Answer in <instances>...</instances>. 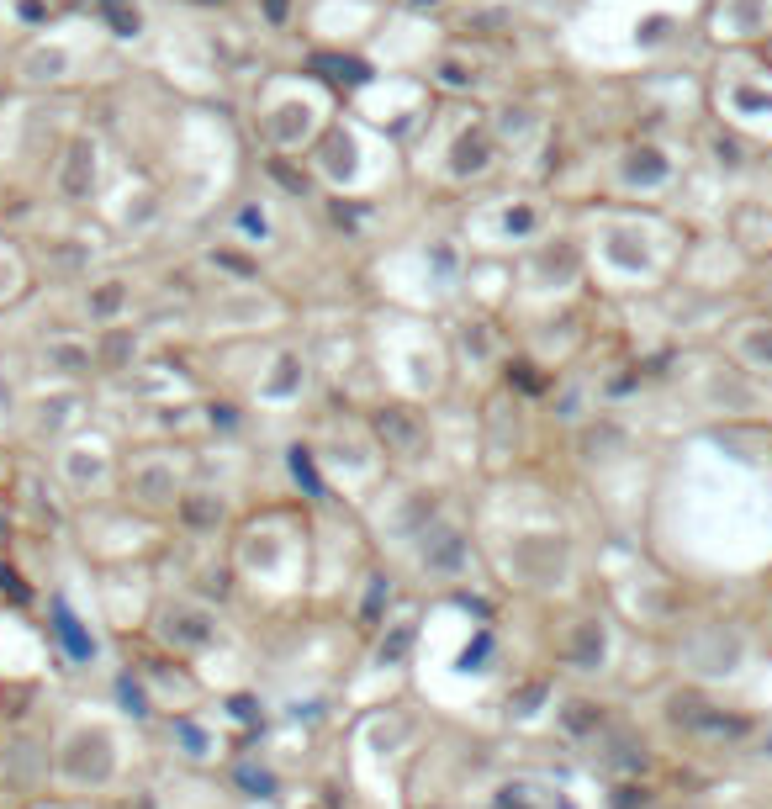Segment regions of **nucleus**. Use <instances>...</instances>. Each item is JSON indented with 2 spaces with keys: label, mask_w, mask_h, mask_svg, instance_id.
Returning a JSON list of instances; mask_svg holds the SVG:
<instances>
[{
  "label": "nucleus",
  "mask_w": 772,
  "mask_h": 809,
  "mask_svg": "<svg viewBox=\"0 0 772 809\" xmlns=\"http://www.w3.org/2000/svg\"><path fill=\"white\" fill-rule=\"evenodd\" d=\"M376 291L381 307H402V312H424V318H439V312L466 302V275H471V254L461 244V233H413L397 238L392 249L376 254Z\"/></svg>",
  "instance_id": "obj_7"
},
{
  "label": "nucleus",
  "mask_w": 772,
  "mask_h": 809,
  "mask_svg": "<svg viewBox=\"0 0 772 809\" xmlns=\"http://www.w3.org/2000/svg\"><path fill=\"white\" fill-rule=\"evenodd\" d=\"M704 112L741 143H772V59L767 53H714L704 75Z\"/></svg>",
  "instance_id": "obj_12"
},
{
  "label": "nucleus",
  "mask_w": 772,
  "mask_h": 809,
  "mask_svg": "<svg viewBox=\"0 0 772 809\" xmlns=\"http://www.w3.org/2000/svg\"><path fill=\"white\" fill-rule=\"evenodd\" d=\"M392 0H302L297 16V38L312 43L318 53H334V59H360L365 43L381 32Z\"/></svg>",
  "instance_id": "obj_21"
},
{
  "label": "nucleus",
  "mask_w": 772,
  "mask_h": 809,
  "mask_svg": "<svg viewBox=\"0 0 772 809\" xmlns=\"http://www.w3.org/2000/svg\"><path fill=\"white\" fill-rule=\"evenodd\" d=\"M228 238L249 254H270L281 244V207H275L270 191H254V196H233L228 207Z\"/></svg>",
  "instance_id": "obj_30"
},
{
  "label": "nucleus",
  "mask_w": 772,
  "mask_h": 809,
  "mask_svg": "<svg viewBox=\"0 0 772 809\" xmlns=\"http://www.w3.org/2000/svg\"><path fill=\"white\" fill-rule=\"evenodd\" d=\"M286 318H291L286 297H275L260 281H228V286H217V297L207 302V334H223L233 344L275 339L286 328Z\"/></svg>",
  "instance_id": "obj_24"
},
{
  "label": "nucleus",
  "mask_w": 772,
  "mask_h": 809,
  "mask_svg": "<svg viewBox=\"0 0 772 809\" xmlns=\"http://www.w3.org/2000/svg\"><path fill=\"white\" fill-rule=\"evenodd\" d=\"M556 656H561V667L566 672H577V677H603L614 667V656H619V630H614V619L603 614V609H582L561 624V635H556Z\"/></svg>",
  "instance_id": "obj_28"
},
{
  "label": "nucleus",
  "mask_w": 772,
  "mask_h": 809,
  "mask_svg": "<svg viewBox=\"0 0 772 809\" xmlns=\"http://www.w3.org/2000/svg\"><path fill=\"white\" fill-rule=\"evenodd\" d=\"M154 635L164 640V651H175L180 661H201L212 646H223V614L196 593H175L154 603Z\"/></svg>",
  "instance_id": "obj_26"
},
{
  "label": "nucleus",
  "mask_w": 772,
  "mask_h": 809,
  "mask_svg": "<svg viewBox=\"0 0 772 809\" xmlns=\"http://www.w3.org/2000/svg\"><path fill=\"white\" fill-rule=\"evenodd\" d=\"M112 59H122V53L106 43V32L90 22L80 6H69L53 27L11 43L6 75L22 85L27 96H64V90L90 85Z\"/></svg>",
  "instance_id": "obj_9"
},
{
  "label": "nucleus",
  "mask_w": 772,
  "mask_h": 809,
  "mask_svg": "<svg viewBox=\"0 0 772 809\" xmlns=\"http://www.w3.org/2000/svg\"><path fill=\"white\" fill-rule=\"evenodd\" d=\"M112 186V149L96 127H75L48 159V191L59 207H101Z\"/></svg>",
  "instance_id": "obj_23"
},
{
  "label": "nucleus",
  "mask_w": 772,
  "mask_h": 809,
  "mask_svg": "<svg viewBox=\"0 0 772 809\" xmlns=\"http://www.w3.org/2000/svg\"><path fill=\"white\" fill-rule=\"evenodd\" d=\"M508 270H513V286H508V307L513 312H535V318H545V312H566L587 291V265H582L572 217H566L561 233H550L545 244L519 254Z\"/></svg>",
  "instance_id": "obj_15"
},
{
  "label": "nucleus",
  "mask_w": 772,
  "mask_h": 809,
  "mask_svg": "<svg viewBox=\"0 0 772 809\" xmlns=\"http://www.w3.org/2000/svg\"><path fill=\"white\" fill-rule=\"evenodd\" d=\"M339 112H344L339 80L318 75V69H270V75L254 80L249 96V138L270 159L302 164Z\"/></svg>",
  "instance_id": "obj_6"
},
{
  "label": "nucleus",
  "mask_w": 772,
  "mask_h": 809,
  "mask_svg": "<svg viewBox=\"0 0 772 809\" xmlns=\"http://www.w3.org/2000/svg\"><path fill=\"white\" fill-rule=\"evenodd\" d=\"M693 154L672 133H624L603 143L593 159V201H619V207H667L688 186Z\"/></svg>",
  "instance_id": "obj_10"
},
{
  "label": "nucleus",
  "mask_w": 772,
  "mask_h": 809,
  "mask_svg": "<svg viewBox=\"0 0 772 809\" xmlns=\"http://www.w3.org/2000/svg\"><path fill=\"white\" fill-rule=\"evenodd\" d=\"M487 561L508 577V587L556 593V587L572 582V572H577V540H572V529H561L556 519L513 524L503 535H487Z\"/></svg>",
  "instance_id": "obj_16"
},
{
  "label": "nucleus",
  "mask_w": 772,
  "mask_h": 809,
  "mask_svg": "<svg viewBox=\"0 0 772 809\" xmlns=\"http://www.w3.org/2000/svg\"><path fill=\"white\" fill-rule=\"evenodd\" d=\"M434 106H439V96L424 85V75H376V69H360V75L344 85V112L381 127L402 149H408V138L429 122Z\"/></svg>",
  "instance_id": "obj_17"
},
{
  "label": "nucleus",
  "mask_w": 772,
  "mask_h": 809,
  "mask_svg": "<svg viewBox=\"0 0 772 809\" xmlns=\"http://www.w3.org/2000/svg\"><path fill=\"white\" fill-rule=\"evenodd\" d=\"M32 291V260L27 249H16V238L0 233V307H16Z\"/></svg>",
  "instance_id": "obj_34"
},
{
  "label": "nucleus",
  "mask_w": 772,
  "mask_h": 809,
  "mask_svg": "<svg viewBox=\"0 0 772 809\" xmlns=\"http://www.w3.org/2000/svg\"><path fill=\"white\" fill-rule=\"evenodd\" d=\"M572 233L587 265V286L603 297H656L688 265V228L667 207H619L582 201Z\"/></svg>",
  "instance_id": "obj_1"
},
{
  "label": "nucleus",
  "mask_w": 772,
  "mask_h": 809,
  "mask_svg": "<svg viewBox=\"0 0 772 809\" xmlns=\"http://www.w3.org/2000/svg\"><path fill=\"white\" fill-rule=\"evenodd\" d=\"M698 635L709 640V651H688V667H693V672H704V677L741 672V661H746V635L735 630V624H704Z\"/></svg>",
  "instance_id": "obj_31"
},
{
  "label": "nucleus",
  "mask_w": 772,
  "mask_h": 809,
  "mask_svg": "<svg viewBox=\"0 0 772 809\" xmlns=\"http://www.w3.org/2000/svg\"><path fill=\"white\" fill-rule=\"evenodd\" d=\"M561 228H566L561 201L540 186H529V180L471 196L466 212L455 217V233H461L466 254L471 260H492V265H513L519 254H529Z\"/></svg>",
  "instance_id": "obj_8"
},
{
  "label": "nucleus",
  "mask_w": 772,
  "mask_h": 809,
  "mask_svg": "<svg viewBox=\"0 0 772 809\" xmlns=\"http://www.w3.org/2000/svg\"><path fill=\"white\" fill-rule=\"evenodd\" d=\"M720 349L746 376H772V312H735L720 334Z\"/></svg>",
  "instance_id": "obj_29"
},
{
  "label": "nucleus",
  "mask_w": 772,
  "mask_h": 809,
  "mask_svg": "<svg viewBox=\"0 0 772 809\" xmlns=\"http://www.w3.org/2000/svg\"><path fill=\"white\" fill-rule=\"evenodd\" d=\"M191 476H196V461L186 445H143L122 461L117 498L159 524V519H175V508L186 503V492L196 487Z\"/></svg>",
  "instance_id": "obj_18"
},
{
  "label": "nucleus",
  "mask_w": 772,
  "mask_h": 809,
  "mask_svg": "<svg viewBox=\"0 0 772 809\" xmlns=\"http://www.w3.org/2000/svg\"><path fill=\"white\" fill-rule=\"evenodd\" d=\"M371 434H376V445L386 455V471H397V476H418V471L434 461V450H439L434 413L418 408V402H397V397H381L376 402Z\"/></svg>",
  "instance_id": "obj_25"
},
{
  "label": "nucleus",
  "mask_w": 772,
  "mask_h": 809,
  "mask_svg": "<svg viewBox=\"0 0 772 809\" xmlns=\"http://www.w3.org/2000/svg\"><path fill=\"white\" fill-rule=\"evenodd\" d=\"M508 170L487 101H439L408 138V180L439 196H482Z\"/></svg>",
  "instance_id": "obj_3"
},
{
  "label": "nucleus",
  "mask_w": 772,
  "mask_h": 809,
  "mask_svg": "<svg viewBox=\"0 0 772 809\" xmlns=\"http://www.w3.org/2000/svg\"><path fill=\"white\" fill-rule=\"evenodd\" d=\"M244 349L254 355V371L238 376V392H244L249 408L260 413H297L312 397V360L307 349L275 344V339H244Z\"/></svg>",
  "instance_id": "obj_19"
},
{
  "label": "nucleus",
  "mask_w": 772,
  "mask_h": 809,
  "mask_svg": "<svg viewBox=\"0 0 772 809\" xmlns=\"http://www.w3.org/2000/svg\"><path fill=\"white\" fill-rule=\"evenodd\" d=\"M48 471H53V487L69 492V503H101L106 492H117V482H122V455L112 445V434L75 429L53 445Z\"/></svg>",
  "instance_id": "obj_20"
},
{
  "label": "nucleus",
  "mask_w": 772,
  "mask_h": 809,
  "mask_svg": "<svg viewBox=\"0 0 772 809\" xmlns=\"http://www.w3.org/2000/svg\"><path fill=\"white\" fill-rule=\"evenodd\" d=\"M228 572L260 598H297L312 572V540L297 508H265L233 529Z\"/></svg>",
  "instance_id": "obj_11"
},
{
  "label": "nucleus",
  "mask_w": 772,
  "mask_h": 809,
  "mask_svg": "<svg viewBox=\"0 0 772 809\" xmlns=\"http://www.w3.org/2000/svg\"><path fill=\"white\" fill-rule=\"evenodd\" d=\"M302 170L328 201L376 207V201L408 186V149L397 138H386L381 127L360 122L355 112H339L334 127L318 138V149L302 159Z\"/></svg>",
  "instance_id": "obj_5"
},
{
  "label": "nucleus",
  "mask_w": 772,
  "mask_h": 809,
  "mask_svg": "<svg viewBox=\"0 0 772 809\" xmlns=\"http://www.w3.org/2000/svg\"><path fill=\"white\" fill-rule=\"evenodd\" d=\"M704 0H582L566 53L598 75H646L698 27Z\"/></svg>",
  "instance_id": "obj_2"
},
{
  "label": "nucleus",
  "mask_w": 772,
  "mask_h": 809,
  "mask_svg": "<svg viewBox=\"0 0 772 809\" xmlns=\"http://www.w3.org/2000/svg\"><path fill=\"white\" fill-rule=\"evenodd\" d=\"M698 32L714 53H762L772 43V0H704Z\"/></svg>",
  "instance_id": "obj_27"
},
{
  "label": "nucleus",
  "mask_w": 772,
  "mask_h": 809,
  "mask_svg": "<svg viewBox=\"0 0 772 809\" xmlns=\"http://www.w3.org/2000/svg\"><path fill=\"white\" fill-rule=\"evenodd\" d=\"M450 32L439 27V16H424V11H408V6H392L386 22L371 43H365L360 64L376 69V75H424L434 64V53L445 48Z\"/></svg>",
  "instance_id": "obj_22"
},
{
  "label": "nucleus",
  "mask_w": 772,
  "mask_h": 809,
  "mask_svg": "<svg viewBox=\"0 0 772 809\" xmlns=\"http://www.w3.org/2000/svg\"><path fill=\"white\" fill-rule=\"evenodd\" d=\"M365 360L376 371L381 397L439 408L455 386V360L445 323L402 307H371L365 312Z\"/></svg>",
  "instance_id": "obj_4"
},
{
  "label": "nucleus",
  "mask_w": 772,
  "mask_h": 809,
  "mask_svg": "<svg viewBox=\"0 0 772 809\" xmlns=\"http://www.w3.org/2000/svg\"><path fill=\"white\" fill-rule=\"evenodd\" d=\"M307 461L318 466V482L339 487L349 503H371L376 492L392 482L386 455L371 434V418H355V413L318 418L307 434Z\"/></svg>",
  "instance_id": "obj_13"
},
{
  "label": "nucleus",
  "mask_w": 772,
  "mask_h": 809,
  "mask_svg": "<svg viewBox=\"0 0 772 809\" xmlns=\"http://www.w3.org/2000/svg\"><path fill=\"white\" fill-rule=\"evenodd\" d=\"M53 757H48V778L59 794H106L117 788L122 767H127V746L122 730L106 714H80L53 735Z\"/></svg>",
  "instance_id": "obj_14"
},
{
  "label": "nucleus",
  "mask_w": 772,
  "mask_h": 809,
  "mask_svg": "<svg viewBox=\"0 0 772 809\" xmlns=\"http://www.w3.org/2000/svg\"><path fill=\"white\" fill-rule=\"evenodd\" d=\"M0 434H6V408H0Z\"/></svg>",
  "instance_id": "obj_36"
},
{
  "label": "nucleus",
  "mask_w": 772,
  "mask_h": 809,
  "mask_svg": "<svg viewBox=\"0 0 772 809\" xmlns=\"http://www.w3.org/2000/svg\"><path fill=\"white\" fill-rule=\"evenodd\" d=\"M69 6H75V0H0V38L22 43V38H32V32L53 27Z\"/></svg>",
  "instance_id": "obj_32"
},
{
  "label": "nucleus",
  "mask_w": 772,
  "mask_h": 809,
  "mask_svg": "<svg viewBox=\"0 0 772 809\" xmlns=\"http://www.w3.org/2000/svg\"><path fill=\"white\" fill-rule=\"evenodd\" d=\"M228 498L223 492H207V487H191L186 492V503L175 508V524L186 529V535H196V540H217V529H228Z\"/></svg>",
  "instance_id": "obj_33"
},
{
  "label": "nucleus",
  "mask_w": 772,
  "mask_h": 809,
  "mask_svg": "<svg viewBox=\"0 0 772 809\" xmlns=\"http://www.w3.org/2000/svg\"><path fill=\"white\" fill-rule=\"evenodd\" d=\"M450 6H498V0H450Z\"/></svg>",
  "instance_id": "obj_35"
}]
</instances>
